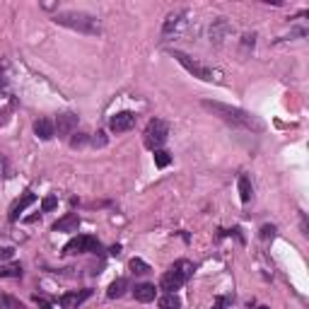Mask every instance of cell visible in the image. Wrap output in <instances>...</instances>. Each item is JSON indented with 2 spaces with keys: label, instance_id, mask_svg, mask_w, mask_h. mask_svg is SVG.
<instances>
[{
  "label": "cell",
  "instance_id": "6da1fadb",
  "mask_svg": "<svg viewBox=\"0 0 309 309\" xmlns=\"http://www.w3.org/2000/svg\"><path fill=\"white\" fill-rule=\"evenodd\" d=\"M203 109L213 111L218 119H222L225 123L229 126H234V128H244V130H254V133H261V130L266 128V123L259 119V116H254L251 111H244L239 107H229V104H222V101H210V99H203Z\"/></svg>",
  "mask_w": 309,
  "mask_h": 309
},
{
  "label": "cell",
  "instance_id": "7a4b0ae2",
  "mask_svg": "<svg viewBox=\"0 0 309 309\" xmlns=\"http://www.w3.org/2000/svg\"><path fill=\"white\" fill-rule=\"evenodd\" d=\"M53 22L60 24V27L82 31V34H99V31H101L99 20H97V17H92V15H87V12H80V10L56 12V15H53Z\"/></svg>",
  "mask_w": 309,
  "mask_h": 309
},
{
  "label": "cell",
  "instance_id": "3957f363",
  "mask_svg": "<svg viewBox=\"0 0 309 309\" xmlns=\"http://www.w3.org/2000/svg\"><path fill=\"white\" fill-rule=\"evenodd\" d=\"M191 276H193V263L191 261H186V259L174 261V266L160 278V290H164V292H177L181 285H186V280Z\"/></svg>",
  "mask_w": 309,
  "mask_h": 309
},
{
  "label": "cell",
  "instance_id": "277c9868",
  "mask_svg": "<svg viewBox=\"0 0 309 309\" xmlns=\"http://www.w3.org/2000/svg\"><path fill=\"white\" fill-rule=\"evenodd\" d=\"M171 56H174V58L179 60L181 65H184V68L189 70V73L193 75V78H198V80L213 82V80H218V78H220V73H215L213 68H205L203 63H198V60H193V58L189 56V53H184V51H171Z\"/></svg>",
  "mask_w": 309,
  "mask_h": 309
},
{
  "label": "cell",
  "instance_id": "5b68a950",
  "mask_svg": "<svg viewBox=\"0 0 309 309\" xmlns=\"http://www.w3.org/2000/svg\"><path fill=\"white\" fill-rule=\"evenodd\" d=\"M167 135H169V126H167V121L152 119L148 123V128H145V145L155 152V150H160L162 145H164Z\"/></svg>",
  "mask_w": 309,
  "mask_h": 309
},
{
  "label": "cell",
  "instance_id": "8992f818",
  "mask_svg": "<svg viewBox=\"0 0 309 309\" xmlns=\"http://www.w3.org/2000/svg\"><path fill=\"white\" fill-rule=\"evenodd\" d=\"M85 251H101L99 242H97V237H90V234H78V237H73V239L63 247V254H68V256H73V254H85Z\"/></svg>",
  "mask_w": 309,
  "mask_h": 309
},
{
  "label": "cell",
  "instance_id": "52a82bcc",
  "mask_svg": "<svg viewBox=\"0 0 309 309\" xmlns=\"http://www.w3.org/2000/svg\"><path fill=\"white\" fill-rule=\"evenodd\" d=\"M135 114L133 111H119V114H114L109 121V128L114 130V133H126V130H130L133 126H135Z\"/></svg>",
  "mask_w": 309,
  "mask_h": 309
},
{
  "label": "cell",
  "instance_id": "ba28073f",
  "mask_svg": "<svg viewBox=\"0 0 309 309\" xmlns=\"http://www.w3.org/2000/svg\"><path fill=\"white\" fill-rule=\"evenodd\" d=\"M53 126L58 130V138H68V135H73V130L78 128V114H73V111L58 114V119H56Z\"/></svg>",
  "mask_w": 309,
  "mask_h": 309
},
{
  "label": "cell",
  "instance_id": "9c48e42d",
  "mask_svg": "<svg viewBox=\"0 0 309 309\" xmlns=\"http://www.w3.org/2000/svg\"><path fill=\"white\" fill-rule=\"evenodd\" d=\"M90 297H92V290H75V292H65L58 302L63 309H75L80 307L82 302H87Z\"/></svg>",
  "mask_w": 309,
  "mask_h": 309
},
{
  "label": "cell",
  "instance_id": "30bf717a",
  "mask_svg": "<svg viewBox=\"0 0 309 309\" xmlns=\"http://www.w3.org/2000/svg\"><path fill=\"white\" fill-rule=\"evenodd\" d=\"M229 31H232V29H229L227 20H225V17H218V20L213 22V27H210V41H215V44H222Z\"/></svg>",
  "mask_w": 309,
  "mask_h": 309
},
{
  "label": "cell",
  "instance_id": "8fae6325",
  "mask_svg": "<svg viewBox=\"0 0 309 309\" xmlns=\"http://www.w3.org/2000/svg\"><path fill=\"white\" fill-rule=\"evenodd\" d=\"M78 227H80V215H78V213H68L65 218H60L58 222L53 225L56 232H78Z\"/></svg>",
  "mask_w": 309,
  "mask_h": 309
},
{
  "label": "cell",
  "instance_id": "7c38bea8",
  "mask_svg": "<svg viewBox=\"0 0 309 309\" xmlns=\"http://www.w3.org/2000/svg\"><path fill=\"white\" fill-rule=\"evenodd\" d=\"M34 133H37L39 140H51L56 135V126H53L51 119H39V121H34Z\"/></svg>",
  "mask_w": 309,
  "mask_h": 309
},
{
  "label": "cell",
  "instance_id": "4fadbf2b",
  "mask_svg": "<svg viewBox=\"0 0 309 309\" xmlns=\"http://www.w3.org/2000/svg\"><path fill=\"white\" fill-rule=\"evenodd\" d=\"M34 200H37V196H34L31 191H27V193H24L22 198L15 200V203H12V208H10V220H12V222H17V218H20V213H22L24 208H27V205H31Z\"/></svg>",
  "mask_w": 309,
  "mask_h": 309
},
{
  "label": "cell",
  "instance_id": "5bb4252c",
  "mask_svg": "<svg viewBox=\"0 0 309 309\" xmlns=\"http://www.w3.org/2000/svg\"><path fill=\"white\" fill-rule=\"evenodd\" d=\"M133 295H135V299H138V302L148 304V302H152V299H155L157 290H155V285H150V283H143V285H135Z\"/></svg>",
  "mask_w": 309,
  "mask_h": 309
},
{
  "label": "cell",
  "instance_id": "9a60e30c",
  "mask_svg": "<svg viewBox=\"0 0 309 309\" xmlns=\"http://www.w3.org/2000/svg\"><path fill=\"white\" fill-rule=\"evenodd\" d=\"M126 290H128V280H126V278H116L109 285V290H107V297H109V299H119Z\"/></svg>",
  "mask_w": 309,
  "mask_h": 309
},
{
  "label": "cell",
  "instance_id": "2e32d148",
  "mask_svg": "<svg viewBox=\"0 0 309 309\" xmlns=\"http://www.w3.org/2000/svg\"><path fill=\"white\" fill-rule=\"evenodd\" d=\"M157 307L160 309H181V299L177 292H164L157 302Z\"/></svg>",
  "mask_w": 309,
  "mask_h": 309
},
{
  "label": "cell",
  "instance_id": "e0dca14e",
  "mask_svg": "<svg viewBox=\"0 0 309 309\" xmlns=\"http://www.w3.org/2000/svg\"><path fill=\"white\" fill-rule=\"evenodd\" d=\"M181 17H184V12H174V15H169V17H167V22H164V29H162V34H164V37H169L171 31H179V27L184 24V20H181Z\"/></svg>",
  "mask_w": 309,
  "mask_h": 309
},
{
  "label": "cell",
  "instance_id": "ac0fdd59",
  "mask_svg": "<svg viewBox=\"0 0 309 309\" xmlns=\"http://www.w3.org/2000/svg\"><path fill=\"white\" fill-rule=\"evenodd\" d=\"M237 186H239V198L242 203H249L251 200V181L247 174H242L239 179H237Z\"/></svg>",
  "mask_w": 309,
  "mask_h": 309
},
{
  "label": "cell",
  "instance_id": "d6986e66",
  "mask_svg": "<svg viewBox=\"0 0 309 309\" xmlns=\"http://www.w3.org/2000/svg\"><path fill=\"white\" fill-rule=\"evenodd\" d=\"M128 268H130V273H133V276H145V273H150V266L143 259H130Z\"/></svg>",
  "mask_w": 309,
  "mask_h": 309
},
{
  "label": "cell",
  "instance_id": "ffe728a7",
  "mask_svg": "<svg viewBox=\"0 0 309 309\" xmlns=\"http://www.w3.org/2000/svg\"><path fill=\"white\" fill-rule=\"evenodd\" d=\"M0 309H24V304L12 295H0Z\"/></svg>",
  "mask_w": 309,
  "mask_h": 309
},
{
  "label": "cell",
  "instance_id": "44dd1931",
  "mask_svg": "<svg viewBox=\"0 0 309 309\" xmlns=\"http://www.w3.org/2000/svg\"><path fill=\"white\" fill-rule=\"evenodd\" d=\"M169 162H171V155L167 152V150H155V164L160 167V169H164V167H169Z\"/></svg>",
  "mask_w": 309,
  "mask_h": 309
},
{
  "label": "cell",
  "instance_id": "7402d4cb",
  "mask_svg": "<svg viewBox=\"0 0 309 309\" xmlns=\"http://www.w3.org/2000/svg\"><path fill=\"white\" fill-rule=\"evenodd\" d=\"M56 205H58V198L51 193V196H46V198L41 200V213H51V210L56 208Z\"/></svg>",
  "mask_w": 309,
  "mask_h": 309
},
{
  "label": "cell",
  "instance_id": "603a6c76",
  "mask_svg": "<svg viewBox=\"0 0 309 309\" xmlns=\"http://www.w3.org/2000/svg\"><path fill=\"white\" fill-rule=\"evenodd\" d=\"M22 276V266H10V268L0 270V278H20Z\"/></svg>",
  "mask_w": 309,
  "mask_h": 309
},
{
  "label": "cell",
  "instance_id": "cb8c5ba5",
  "mask_svg": "<svg viewBox=\"0 0 309 309\" xmlns=\"http://www.w3.org/2000/svg\"><path fill=\"white\" fill-rule=\"evenodd\" d=\"M92 145H94V148H104V145H107V133H104V130H97V133L92 135Z\"/></svg>",
  "mask_w": 309,
  "mask_h": 309
},
{
  "label": "cell",
  "instance_id": "d4e9b609",
  "mask_svg": "<svg viewBox=\"0 0 309 309\" xmlns=\"http://www.w3.org/2000/svg\"><path fill=\"white\" fill-rule=\"evenodd\" d=\"M87 140H90V138H87L85 133H78L75 138H70V148H82V145H85Z\"/></svg>",
  "mask_w": 309,
  "mask_h": 309
},
{
  "label": "cell",
  "instance_id": "484cf974",
  "mask_svg": "<svg viewBox=\"0 0 309 309\" xmlns=\"http://www.w3.org/2000/svg\"><path fill=\"white\" fill-rule=\"evenodd\" d=\"M273 234H276V227H273V225H263L261 237H263V239H268V237H273Z\"/></svg>",
  "mask_w": 309,
  "mask_h": 309
},
{
  "label": "cell",
  "instance_id": "4316f807",
  "mask_svg": "<svg viewBox=\"0 0 309 309\" xmlns=\"http://www.w3.org/2000/svg\"><path fill=\"white\" fill-rule=\"evenodd\" d=\"M12 256H15V249H12V247H5V249H0V259H3V261L12 259Z\"/></svg>",
  "mask_w": 309,
  "mask_h": 309
},
{
  "label": "cell",
  "instance_id": "83f0119b",
  "mask_svg": "<svg viewBox=\"0 0 309 309\" xmlns=\"http://www.w3.org/2000/svg\"><path fill=\"white\" fill-rule=\"evenodd\" d=\"M225 304H227V299H225V297H218V299H215V304H213L210 309H225Z\"/></svg>",
  "mask_w": 309,
  "mask_h": 309
},
{
  "label": "cell",
  "instance_id": "f1b7e54d",
  "mask_svg": "<svg viewBox=\"0 0 309 309\" xmlns=\"http://www.w3.org/2000/svg\"><path fill=\"white\" fill-rule=\"evenodd\" d=\"M10 121V111H0V126H5Z\"/></svg>",
  "mask_w": 309,
  "mask_h": 309
},
{
  "label": "cell",
  "instance_id": "f546056e",
  "mask_svg": "<svg viewBox=\"0 0 309 309\" xmlns=\"http://www.w3.org/2000/svg\"><path fill=\"white\" fill-rule=\"evenodd\" d=\"M37 302H39V309H51V304L46 302V299H39V297H37Z\"/></svg>",
  "mask_w": 309,
  "mask_h": 309
},
{
  "label": "cell",
  "instance_id": "4dcf8cb0",
  "mask_svg": "<svg viewBox=\"0 0 309 309\" xmlns=\"http://www.w3.org/2000/svg\"><path fill=\"white\" fill-rule=\"evenodd\" d=\"M5 85V78H3V65H0V87Z\"/></svg>",
  "mask_w": 309,
  "mask_h": 309
},
{
  "label": "cell",
  "instance_id": "1f68e13d",
  "mask_svg": "<svg viewBox=\"0 0 309 309\" xmlns=\"http://www.w3.org/2000/svg\"><path fill=\"white\" fill-rule=\"evenodd\" d=\"M259 309H268V307H259Z\"/></svg>",
  "mask_w": 309,
  "mask_h": 309
}]
</instances>
